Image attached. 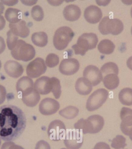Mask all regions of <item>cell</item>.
<instances>
[{
	"label": "cell",
	"mask_w": 132,
	"mask_h": 149,
	"mask_svg": "<svg viewBox=\"0 0 132 149\" xmlns=\"http://www.w3.org/2000/svg\"><path fill=\"white\" fill-rule=\"evenodd\" d=\"M26 125V117L20 108L12 105L0 107V139L15 140L24 131Z\"/></svg>",
	"instance_id": "obj_1"
},
{
	"label": "cell",
	"mask_w": 132,
	"mask_h": 149,
	"mask_svg": "<svg viewBox=\"0 0 132 149\" xmlns=\"http://www.w3.org/2000/svg\"><path fill=\"white\" fill-rule=\"evenodd\" d=\"M104 124L103 117L95 115L89 116L87 119H80L75 123L74 127L83 134H96L102 129Z\"/></svg>",
	"instance_id": "obj_2"
},
{
	"label": "cell",
	"mask_w": 132,
	"mask_h": 149,
	"mask_svg": "<svg viewBox=\"0 0 132 149\" xmlns=\"http://www.w3.org/2000/svg\"><path fill=\"white\" fill-rule=\"evenodd\" d=\"M98 42V37L96 34L84 33L79 37L77 43L72 46V48L75 54L83 56L89 50L95 48Z\"/></svg>",
	"instance_id": "obj_3"
},
{
	"label": "cell",
	"mask_w": 132,
	"mask_h": 149,
	"mask_svg": "<svg viewBox=\"0 0 132 149\" xmlns=\"http://www.w3.org/2000/svg\"><path fill=\"white\" fill-rule=\"evenodd\" d=\"M11 54L15 59L27 62L34 58L36 51L32 45L27 44L22 40H19L12 50Z\"/></svg>",
	"instance_id": "obj_4"
},
{
	"label": "cell",
	"mask_w": 132,
	"mask_h": 149,
	"mask_svg": "<svg viewBox=\"0 0 132 149\" xmlns=\"http://www.w3.org/2000/svg\"><path fill=\"white\" fill-rule=\"evenodd\" d=\"M75 33L71 28L63 26L59 28L56 31L53 37L54 46L58 50L65 49L74 37Z\"/></svg>",
	"instance_id": "obj_5"
},
{
	"label": "cell",
	"mask_w": 132,
	"mask_h": 149,
	"mask_svg": "<svg viewBox=\"0 0 132 149\" xmlns=\"http://www.w3.org/2000/svg\"><path fill=\"white\" fill-rule=\"evenodd\" d=\"M98 29L102 34H111L116 36L122 32L124 25L118 19H110L109 16H105L100 23Z\"/></svg>",
	"instance_id": "obj_6"
},
{
	"label": "cell",
	"mask_w": 132,
	"mask_h": 149,
	"mask_svg": "<svg viewBox=\"0 0 132 149\" xmlns=\"http://www.w3.org/2000/svg\"><path fill=\"white\" fill-rule=\"evenodd\" d=\"M108 95V91L104 88H100L95 91L87 100V109L89 111L98 109L105 103Z\"/></svg>",
	"instance_id": "obj_7"
},
{
	"label": "cell",
	"mask_w": 132,
	"mask_h": 149,
	"mask_svg": "<svg viewBox=\"0 0 132 149\" xmlns=\"http://www.w3.org/2000/svg\"><path fill=\"white\" fill-rule=\"evenodd\" d=\"M67 130L64 123L59 120L51 122L49 125L47 133L50 139L59 141L64 139Z\"/></svg>",
	"instance_id": "obj_8"
},
{
	"label": "cell",
	"mask_w": 132,
	"mask_h": 149,
	"mask_svg": "<svg viewBox=\"0 0 132 149\" xmlns=\"http://www.w3.org/2000/svg\"><path fill=\"white\" fill-rule=\"evenodd\" d=\"M82 133L76 129L67 130L64 140L65 146L69 149H79L83 143Z\"/></svg>",
	"instance_id": "obj_9"
},
{
	"label": "cell",
	"mask_w": 132,
	"mask_h": 149,
	"mask_svg": "<svg viewBox=\"0 0 132 149\" xmlns=\"http://www.w3.org/2000/svg\"><path fill=\"white\" fill-rule=\"evenodd\" d=\"M47 70L45 61L37 58L29 63L26 68V73L29 77L36 78L43 74Z\"/></svg>",
	"instance_id": "obj_10"
},
{
	"label": "cell",
	"mask_w": 132,
	"mask_h": 149,
	"mask_svg": "<svg viewBox=\"0 0 132 149\" xmlns=\"http://www.w3.org/2000/svg\"><path fill=\"white\" fill-rule=\"evenodd\" d=\"M122 120L120 128L122 132L125 135L132 136V109L123 107L120 113Z\"/></svg>",
	"instance_id": "obj_11"
},
{
	"label": "cell",
	"mask_w": 132,
	"mask_h": 149,
	"mask_svg": "<svg viewBox=\"0 0 132 149\" xmlns=\"http://www.w3.org/2000/svg\"><path fill=\"white\" fill-rule=\"evenodd\" d=\"M80 64L77 59L74 58L63 59L59 66V71L62 74L71 75L75 74L79 69Z\"/></svg>",
	"instance_id": "obj_12"
},
{
	"label": "cell",
	"mask_w": 132,
	"mask_h": 149,
	"mask_svg": "<svg viewBox=\"0 0 132 149\" xmlns=\"http://www.w3.org/2000/svg\"><path fill=\"white\" fill-rule=\"evenodd\" d=\"M83 76L90 81L92 86H97L100 83L103 79L100 70L94 65L87 66L83 71Z\"/></svg>",
	"instance_id": "obj_13"
},
{
	"label": "cell",
	"mask_w": 132,
	"mask_h": 149,
	"mask_svg": "<svg viewBox=\"0 0 132 149\" xmlns=\"http://www.w3.org/2000/svg\"><path fill=\"white\" fill-rule=\"evenodd\" d=\"M60 108V104L58 101L53 98L47 97L41 102L39 111L43 115H52L56 113Z\"/></svg>",
	"instance_id": "obj_14"
},
{
	"label": "cell",
	"mask_w": 132,
	"mask_h": 149,
	"mask_svg": "<svg viewBox=\"0 0 132 149\" xmlns=\"http://www.w3.org/2000/svg\"><path fill=\"white\" fill-rule=\"evenodd\" d=\"M85 18L89 23L95 24L100 22L102 16L100 8L94 5L89 6L86 8L84 13Z\"/></svg>",
	"instance_id": "obj_15"
},
{
	"label": "cell",
	"mask_w": 132,
	"mask_h": 149,
	"mask_svg": "<svg viewBox=\"0 0 132 149\" xmlns=\"http://www.w3.org/2000/svg\"><path fill=\"white\" fill-rule=\"evenodd\" d=\"M34 87L35 89L41 95L48 94L52 90L51 79L46 76L38 78L35 82Z\"/></svg>",
	"instance_id": "obj_16"
},
{
	"label": "cell",
	"mask_w": 132,
	"mask_h": 149,
	"mask_svg": "<svg viewBox=\"0 0 132 149\" xmlns=\"http://www.w3.org/2000/svg\"><path fill=\"white\" fill-rule=\"evenodd\" d=\"M4 68L8 75L16 79L21 76L24 72V68L22 65L15 61H7L5 64Z\"/></svg>",
	"instance_id": "obj_17"
},
{
	"label": "cell",
	"mask_w": 132,
	"mask_h": 149,
	"mask_svg": "<svg viewBox=\"0 0 132 149\" xmlns=\"http://www.w3.org/2000/svg\"><path fill=\"white\" fill-rule=\"evenodd\" d=\"M22 100L24 104L28 107H34L39 102L40 96L34 87L22 94Z\"/></svg>",
	"instance_id": "obj_18"
},
{
	"label": "cell",
	"mask_w": 132,
	"mask_h": 149,
	"mask_svg": "<svg viewBox=\"0 0 132 149\" xmlns=\"http://www.w3.org/2000/svg\"><path fill=\"white\" fill-rule=\"evenodd\" d=\"M9 27L12 32L17 37L26 38L30 33V29L27 26L26 22L24 20L15 24L10 23Z\"/></svg>",
	"instance_id": "obj_19"
},
{
	"label": "cell",
	"mask_w": 132,
	"mask_h": 149,
	"mask_svg": "<svg viewBox=\"0 0 132 149\" xmlns=\"http://www.w3.org/2000/svg\"><path fill=\"white\" fill-rule=\"evenodd\" d=\"M63 16L67 20L74 22L78 19L81 16V9L74 4H70L65 7L63 11Z\"/></svg>",
	"instance_id": "obj_20"
},
{
	"label": "cell",
	"mask_w": 132,
	"mask_h": 149,
	"mask_svg": "<svg viewBox=\"0 0 132 149\" xmlns=\"http://www.w3.org/2000/svg\"><path fill=\"white\" fill-rule=\"evenodd\" d=\"M75 88L77 93L80 95H87L92 91V86L87 79L81 77L76 81Z\"/></svg>",
	"instance_id": "obj_21"
},
{
	"label": "cell",
	"mask_w": 132,
	"mask_h": 149,
	"mask_svg": "<svg viewBox=\"0 0 132 149\" xmlns=\"http://www.w3.org/2000/svg\"><path fill=\"white\" fill-rule=\"evenodd\" d=\"M34 87L33 80L28 77H22L17 81L16 84V88L17 93L22 94Z\"/></svg>",
	"instance_id": "obj_22"
},
{
	"label": "cell",
	"mask_w": 132,
	"mask_h": 149,
	"mask_svg": "<svg viewBox=\"0 0 132 149\" xmlns=\"http://www.w3.org/2000/svg\"><path fill=\"white\" fill-rule=\"evenodd\" d=\"M5 16L9 23L15 24L20 22L22 18V13L19 9L9 8L6 10Z\"/></svg>",
	"instance_id": "obj_23"
},
{
	"label": "cell",
	"mask_w": 132,
	"mask_h": 149,
	"mask_svg": "<svg viewBox=\"0 0 132 149\" xmlns=\"http://www.w3.org/2000/svg\"><path fill=\"white\" fill-rule=\"evenodd\" d=\"M103 82L107 88L112 90L115 89L119 86V79L117 74L111 73L104 76Z\"/></svg>",
	"instance_id": "obj_24"
},
{
	"label": "cell",
	"mask_w": 132,
	"mask_h": 149,
	"mask_svg": "<svg viewBox=\"0 0 132 149\" xmlns=\"http://www.w3.org/2000/svg\"><path fill=\"white\" fill-rule=\"evenodd\" d=\"M31 40L35 45L39 47H44L48 42V37L46 33L39 31L32 34Z\"/></svg>",
	"instance_id": "obj_25"
},
{
	"label": "cell",
	"mask_w": 132,
	"mask_h": 149,
	"mask_svg": "<svg viewBox=\"0 0 132 149\" xmlns=\"http://www.w3.org/2000/svg\"><path fill=\"white\" fill-rule=\"evenodd\" d=\"M115 45L111 40L104 39L101 41L98 45V49L101 53L110 54L114 51Z\"/></svg>",
	"instance_id": "obj_26"
},
{
	"label": "cell",
	"mask_w": 132,
	"mask_h": 149,
	"mask_svg": "<svg viewBox=\"0 0 132 149\" xmlns=\"http://www.w3.org/2000/svg\"><path fill=\"white\" fill-rule=\"evenodd\" d=\"M119 101L124 105H132V89L130 88H123L119 94Z\"/></svg>",
	"instance_id": "obj_27"
},
{
	"label": "cell",
	"mask_w": 132,
	"mask_h": 149,
	"mask_svg": "<svg viewBox=\"0 0 132 149\" xmlns=\"http://www.w3.org/2000/svg\"><path fill=\"white\" fill-rule=\"evenodd\" d=\"M59 114L65 118L72 119L78 115V108L74 106H69L59 111Z\"/></svg>",
	"instance_id": "obj_28"
},
{
	"label": "cell",
	"mask_w": 132,
	"mask_h": 149,
	"mask_svg": "<svg viewBox=\"0 0 132 149\" xmlns=\"http://www.w3.org/2000/svg\"><path fill=\"white\" fill-rule=\"evenodd\" d=\"M100 71L102 75L113 73L117 74L119 73V68L116 63L113 62L107 63L101 68Z\"/></svg>",
	"instance_id": "obj_29"
},
{
	"label": "cell",
	"mask_w": 132,
	"mask_h": 149,
	"mask_svg": "<svg viewBox=\"0 0 132 149\" xmlns=\"http://www.w3.org/2000/svg\"><path fill=\"white\" fill-rule=\"evenodd\" d=\"M51 79L52 82V92L55 98L58 99L61 96V93L60 80L54 77H53Z\"/></svg>",
	"instance_id": "obj_30"
},
{
	"label": "cell",
	"mask_w": 132,
	"mask_h": 149,
	"mask_svg": "<svg viewBox=\"0 0 132 149\" xmlns=\"http://www.w3.org/2000/svg\"><path fill=\"white\" fill-rule=\"evenodd\" d=\"M126 139L122 135H117L112 141L111 147L115 149L123 148L127 145Z\"/></svg>",
	"instance_id": "obj_31"
},
{
	"label": "cell",
	"mask_w": 132,
	"mask_h": 149,
	"mask_svg": "<svg viewBox=\"0 0 132 149\" xmlns=\"http://www.w3.org/2000/svg\"><path fill=\"white\" fill-rule=\"evenodd\" d=\"M31 15L32 18L38 22L42 20L44 17V12L42 8L39 5L34 6L32 8Z\"/></svg>",
	"instance_id": "obj_32"
},
{
	"label": "cell",
	"mask_w": 132,
	"mask_h": 149,
	"mask_svg": "<svg viewBox=\"0 0 132 149\" xmlns=\"http://www.w3.org/2000/svg\"><path fill=\"white\" fill-rule=\"evenodd\" d=\"M7 35V45H8V49L12 51L17 44V41L18 40V37L13 33L10 30L8 31Z\"/></svg>",
	"instance_id": "obj_33"
},
{
	"label": "cell",
	"mask_w": 132,
	"mask_h": 149,
	"mask_svg": "<svg viewBox=\"0 0 132 149\" xmlns=\"http://www.w3.org/2000/svg\"><path fill=\"white\" fill-rule=\"evenodd\" d=\"M45 63L46 66L49 67H55L59 64V57L54 54H50L46 57Z\"/></svg>",
	"instance_id": "obj_34"
},
{
	"label": "cell",
	"mask_w": 132,
	"mask_h": 149,
	"mask_svg": "<svg viewBox=\"0 0 132 149\" xmlns=\"http://www.w3.org/2000/svg\"><path fill=\"white\" fill-rule=\"evenodd\" d=\"M1 149H24L19 145H16L12 142H6L2 144Z\"/></svg>",
	"instance_id": "obj_35"
},
{
	"label": "cell",
	"mask_w": 132,
	"mask_h": 149,
	"mask_svg": "<svg viewBox=\"0 0 132 149\" xmlns=\"http://www.w3.org/2000/svg\"><path fill=\"white\" fill-rule=\"evenodd\" d=\"M35 149H51V147L46 141L41 140L37 143Z\"/></svg>",
	"instance_id": "obj_36"
},
{
	"label": "cell",
	"mask_w": 132,
	"mask_h": 149,
	"mask_svg": "<svg viewBox=\"0 0 132 149\" xmlns=\"http://www.w3.org/2000/svg\"><path fill=\"white\" fill-rule=\"evenodd\" d=\"M7 92L5 87L0 85V105L2 104L5 101Z\"/></svg>",
	"instance_id": "obj_37"
},
{
	"label": "cell",
	"mask_w": 132,
	"mask_h": 149,
	"mask_svg": "<svg viewBox=\"0 0 132 149\" xmlns=\"http://www.w3.org/2000/svg\"><path fill=\"white\" fill-rule=\"evenodd\" d=\"M93 149H111L109 146L104 142H99L95 145Z\"/></svg>",
	"instance_id": "obj_38"
},
{
	"label": "cell",
	"mask_w": 132,
	"mask_h": 149,
	"mask_svg": "<svg viewBox=\"0 0 132 149\" xmlns=\"http://www.w3.org/2000/svg\"><path fill=\"white\" fill-rule=\"evenodd\" d=\"M6 47L5 42L4 40L2 37L0 36V54L3 53L5 50Z\"/></svg>",
	"instance_id": "obj_39"
},
{
	"label": "cell",
	"mask_w": 132,
	"mask_h": 149,
	"mask_svg": "<svg viewBox=\"0 0 132 149\" xmlns=\"http://www.w3.org/2000/svg\"><path fill=\"white\" fill-rule=\"evenodd\" d=\"M1 2H2L3 4L9 6H12L14 5L18 2L17 1H2Z\"/></svg>",
	"instance_id": "obj_40"
},
{
	"label": "cell",
	"mask_w": 132,
	"mask_h": 149,
	"mask_svg": "<svg viewBox=\"0 0 132 149\" xmlns=\"http://www.w3.org/2000/svg\"><path fill=\"white\" fill-rule=\"evenodd\" d=\"M6 20L2 16H0V31L4 29L6 25Z\"/></svg>",
	"instance_id": "obj_41"
},
{
	"label": "cell",
	"mask_w": 132,
	"mask_h": 149,
	"mask_svg": "<svg viewBox=\"0 0 132 149\" xmlns=\"http://www.w3.org/2000/svg\"><path fill=\"white\" fill-rule=\"evenodd\" d=\"M127 65L128 68L132 70V56L127 59Z\"/></svg>",
	"instance_id": "obj_42"
},
{
	"label": "cell",
	"mask_w": 132,
	"mask_h": 149,
	"mask_svg": "<svg viewBox=\"0 0 132 149\" xmlns=\"http://www.w3.org/2000/svg\"><path fill=\"white\" fill-rule=\"evenodd\" d=\"M21 2L24 4L30 6L35 4L37 1H21Z\"/></svg>",
	"instance_id": "obj_43"
},
{
	"label": "cell",
	"mask_w": 132,
	"mask_h": 149,
	"mask_svg": "<svg viewBox=\"0 0 132 149\" xmlns=\"http://www.w3.org/2000/svg\"><path fill=\"white\" fill-rule=\"evenodd\" d=\"M4 6L2 2H0V16L2 14H3L4 10Z\"/></svg>",
	"instance_id": "obj_44"
},
{
	"label": "cell",
	"mask_w": 132,
	"mask_h": 149,
	"mask_svg": "<svg viewBox=\"0 0 132 149\" xmlns=\"http://www.w3.org/2000/svg\"><path fill=\"white\" fill-rule=\"evenodd\" d=\"M131 17H132V7L131 9Z\"/></svg>",
	"instance_id": "obj_45"
},
{
	"label": "cell",
	"mask_w": 132,
	"mask_h": 149,
	"mask_svg": "<svg viewBox=\"0 0 132 149\" xmlns=\"http://www.w3.org/2000/svg\"><path fill=\"white\" fill-rule=\"evenodd\" d=\"M1 66H2V64H1V61H0V70H1Z\"/></svg>",
	"instance_id": "obj_46"
},
{
	"label": "cell",
	"mask_w": 132,
	"mask_h": 149,
	"mask_svg": "<svg viewBox=\"0 0 132 149\" xmlns=\"http://www.w3.org/2000/svg\"><path fill=\"white\" fill-rule=\"evenodd\" d=\"M130 139L132 141V136H130Z\"/></svg>",
	"instance_id": "obj_47"
},
{
	"label": "cell",
	"mask_w": 132,
	"mask_h": 149,
	"mask_svg": "<svg viewBox=\"0 0 132 149\" xmlns=\"http://www.w3.org/2000/svg\"><path fill=\"white\" fill-rule=\"evenodd\" d=\"M131 34L132 35V26L131 27Z\"/></svg>",
	"instance_id": "obj_48"
},
{
	"label": "cell",
	"mask_w": 132,
	"mask_h": 149,
	"mask_svg": "<svg viewBox=\"0 0 132 149\" xmlns=\"http://www.w3.org/2000/svg\"><path fill=\"white\" fill-rule=\"evenodd\" d=\"M1 139H0V146H1Z\"/></svg>",
	"instance_id": "obj_49"
},
{
	"label": "cell",
	"mask_w": 132,
	"mask_h": 149,
	"mask_svg": "<svg viewBox=\"0 0 132 149\" xmlns=\"http://www.w3.org/2000/svg\"><path fill=\"white\" fill-rule=\"evenodd\" d=\"M61 149H66V148H62Z\"/></svg>",
	"instance_id": "obj_50"
}]
</instances>
